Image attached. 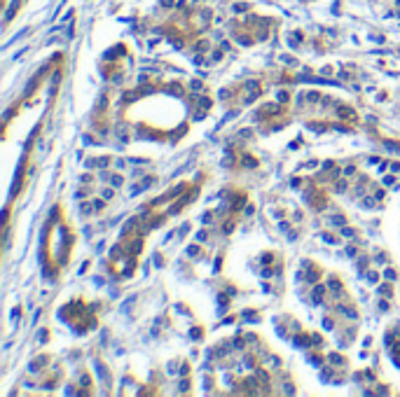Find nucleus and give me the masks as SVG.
Wrapping results in <instances>:
<instances>
[{"mask_svg": "<svg viewBox=\"0 0 400 397\" xmlns=\"http://www.w3.org/2000/svg\"><path fill=\"white\" fill-rule=\"evenodd\" d=\"M321 297H323V287L316 285V287H314V299H316V302H321Z\"/></svg>", "mask_w": 400, "mask_h": 397, "instance_id": "2", "label": "nucleus"}, {"mask_svg": "<svg viewBox=\"0 0 400 397\" xmlns=\"http://www.w3.org/2000/svg\"><path fill=\"white\" fill-rule=\"evenodd\" d=\"M342 236H346V238H351V236H353V229H349V227H344V229H342Z\"/></svg>", "mask_w": 400, "mask_h": 397, "instance_id": "7", "label": "nucleus"}, {"mask_svg": "<svg viewBox=\"0 0 400 397\" xmlns=\"http://www.w3.org/2000/svg\"><path fill=\"white\" fill-rule=\"evenodd\" d=\"M260 276H262V278H269V276H272V271H269V269H262V273H260Z\"/></svg>", "mask_w": 400, "mask_h": 397, "instance_id": "16", "label": "nucleus"}, {"mask_svg": "<svg viewBox=\"0 0 400 397\" xmlns=\"http://www.w3.org/2000/svg\"><path fill=\"white\" fill-rule=\"evenodd\" d=\"M307 278H309V283H316V278H318V273H316V271H311V273L307 276Z\"/></svg>", "mask_w": 400, "mask_h": 397, "instance_id": "13", "label": "nucleus"}, {"mask_svg": "<svg viewBox=\"0 0 400 397\" xmlns=\"http://www.w3.org/2000/svg\"><path fill=\"white\" fill-rule=\"evenodd\" d=\"M189 89H192V91H201L204 87H201V82H199V79H192V84H189Z\"/></svg>", "mask_w": 400, "mask_h": 397, "instance_id": "4", "label": "nucleus"}, {"mask_svg": "<svg viewBox=\"0 0 400 397\" xmlns=\"http://www.w3.org/2000/svg\"><path fill=\"white\" fill-rule=\"evenodd\" d=\"M393 180H395L393 175H386V178H384V185H386V187H389V185H393Z\"/></svg>", "mask_w": 400, "mask_h": 397, "instance_id": "10", "label": "nucleus"}, {"mask_svg": "<svg viewBox=\"0 0 400 397\" xmlns=\"http://www.w3.org/2000/svg\"><path fill=\"white\" fill-rule=\"evenodd\" d=\"M337 115H339V117H344V119H353V122H356V112H353L351 108H344V105H339V108H337Z\"/></svg>", "mask_w": 400, "mask_h": 397, "instance_id": "1", "label": "nucleus"}, {"mask_svg": "<svg viewBox=\"0 0 400 397\" xmlns=\"http://www.w3.org/2000/svg\"><path fill=\"white\" fill-rule=\"evenodd\" d=\"M384 278H386V281H395V271L393 269H386L384 271Z\"/></svg>", "mask_w": 400, "mask_h": 397, "instance_id": "5", "label": "nucleus"}, {"mask_svg": "<svg viewBox=\"0 0 400 397\" xmlns=\"http://www.w3.org/2000/svg\"><path fill=\"white\" fill-rule=\"evenodd\" d=\"M367 273H370L367 278H370V281H372V283H377V281H379V276H377V271H367Z\"/></svg>", "mask_w": 400, "mask_h": 397, "instance_id": "8", "label": "nucleus"}, {"mask_svg": "<svg viewBox=\"0 0 400 397\" xmlns=\"http://www.w3.org/2000/svg\"><path fill=\"white\" fill-rule=\"evenodd\" d=\"M199 336H201V332H199V327H194V329H192V339H199Z\"/></svg>", "mask_w": 400, "mask_h": 397, "instance_id": "14", "label": "nucleus"}, {"mask_svg": "<svg viewBox=\"0 0 400 397\" xmlns=\"http://www.w3.org/2000/svg\"><path fill=\"white\" fill-rule=\"evenodd\" d=\"M330 222L335 224V227H342V224H344V217H342V215H335V217L330 220Z\"/></svg>", "mask_w": 400, "mask_h": 397, "instance_id": "3", "label": "nucleus"}, {"mask_svg": "<svg viewBox=\"0 0 400 397\" xmlns=\"http://www.w3.org/2000/svg\"><path fill=\"white\" fill-rule=\"evenodd\" d=\"M318 98H321V96L316 94V91H311V94H309V101H311V103H316V101H318Z\"/></svg>", "mask_w": 400, "mask_h": 397, "instance_id": "11", "label": "nucleus"}, {"mask_svg": "<svg viewBox=\"0 0 400 397\" xmlns=\"http://www.w3.org/2000/svg\"><path fill=\"white\" fill-rule=\"evenodd\" d=\"M330 290H337V292H339V290H342V285H339L337 281H330Z\"/></svg>", "mask_w": 400, "mask_h": 397, "instance_id": "9", "label": "nucleus"}, {"mask_svg": "<svg viewBox=\"0 0 400 397\" xmlns=\"http://www.w3.org/2000/svg\"><path fill=\"white\" fill-rule=\"evenodd\" d=\"M110 182H112L115 187H120V185H122V175H117V173H115V175H110Z\"/></svg>", "mask_w": 400, "mask_h": 397, "instance_id": "6", "label": "nucleus"}, {"mask_svg": "<svg viewBox=\"0 0 400 397\" xmlns=\"http://www.w3.org/2000/svg\"><path fill=\"white\" fill-rule=\"evenodd\" d=\"M206 236H208L206 231H199V234H197V241H206Z\"/></svg>", "mask_w": 400, "mask_h": 397, "instance_id": "15", "label": "nucleus"}, {"mask_svg": "<svg viewBox=\"0 0 400 397\" xmlns=\"http://www.w3.org/2000/svg\"><path fill=\"white\" fill-rule=\"evenodd\" d=\"M187 252H189V255H192V257H194V255H197V252H199V248H197V245H189V248H187Z\"/></svg>", "mask_w": 400, "mask_h": 397, "instance_id": "12", "label": "nucleus"}]
</instances>
